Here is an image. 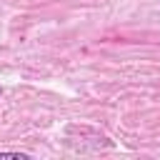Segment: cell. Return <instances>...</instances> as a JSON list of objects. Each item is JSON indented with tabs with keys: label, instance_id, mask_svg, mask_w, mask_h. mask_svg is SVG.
<instances>
[{
	"label": "cell",
	"instance_id": "6da1fadb",
	"mask_svg": "<svg viewBox=\"0 0 160 160\" xmlns=\"http://www.w3.org/2000/svg\"><path fill=\"white\" fill-rule=\"evenodd\" d=\"M0 158H15V160H30L28 152H20V150H0Z\"/></svg>",
	"mask_w": 160,
	"mask_h": 160
},
{
	"label": "cell",
	"instance_id": "7a4b0ae2",
	"mask_svg": "<svg viewBox=\"0 0 160 160\" xmlns=\"http://www.w3.org/2000/svg\"><path fill=\"white\" fill-rule=\"evenodd\" d=\"M0 95H2V88H0Z\"/></svg>",
	"mask_w": 160,
	"mask_h": 160
}]
</instances>
